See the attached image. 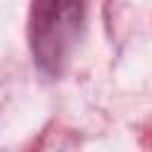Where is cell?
<instances>
[{
  "instance_id": "1",
  "label": "cell",
  "mask_w": 152,
  "mask_h": 152,
  "mask_svg": "<svg viewBox=\"0 0 152 152\" xmlns=\"http://www.w3.org/2000/svg\"><path fill=\"white\" fill-rule=\"evenodd\" d=\"M86 21V0H33L31 52L36 64L57 76L69 62Z\"/></svg>"
}]
</instances>
